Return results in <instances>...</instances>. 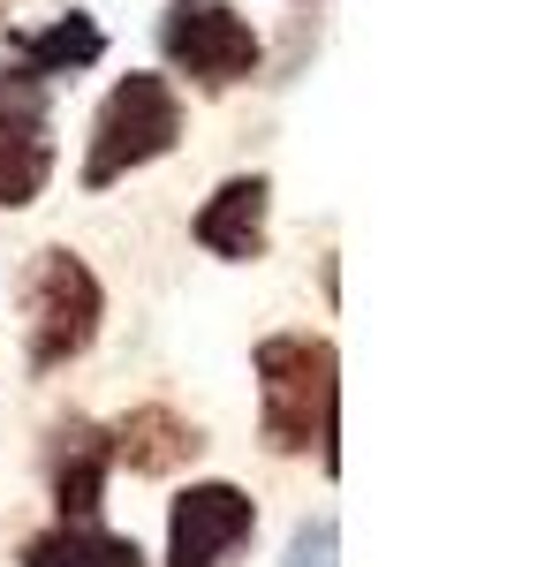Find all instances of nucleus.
<instances>
[{
	"mask_svg": "<svg viewBox=\"0 0 545 567\" xmlns=\"http://www.w3.org/2000/svg\"><path fill=\"white\" fill-rule=\"evenodd\" d=\"M266 213H272L266 175H227L220 189L197 205V243L227 265H258L266 258Z\"/></svg>",
	"mask_w": 545,
	"mask_h": 567,
	"instance_id": "8",
	"label": "nucleus"
},
{
	"mask_svg": "<svg viewBox=\"0 0 545 567\" xmlns=\"http://www.w3.org/2000/svg\"><path fill=\"white\" fill-rule=\"evenodd\" d=\"M333 545H341V529H333V515H318V523L296 529V545H288V567H333Z\"/></svg>",
	"mask_w": 545,
	"mask_h": 567,
	"instance_id": "12",
	"label": "nucleus"
},
{
	"mask_svg": "<svg viewBox=\"0 0 545 567\" xmlns=\"http://www.w3.org/2000/svg\"><path fill=\"white\" fill-rule=\"evenodd\" d=\"M258 371V439L272 454H318V470H341L333 446V401H341V355L318 333H266L250 349Z\"/></svg>",
	"mask_w": 545,
	"mask_h": 567,
	"instance_id": "1",
	"label": "nucleus"
},
{
	"mask_svg": "<svg viewBox=\"0 0 545 567\" xmlns=\"http://www.w3.org/2000/svg\"><path fill=\"white\" fill-rule=\"evenodd\" d=\"M8 8H16V0H0V16H8Z\"/></svg>",
	"mask_w": 545,
	"mask_h": 567,
	"instance_id": "13",
	"label": "nucleus"
},
{
	"mask_svg": "<svg viewBox=\"0 0 545 567\" xmlns=\"http://www.w3.org/2000/svg\"><path fill=\"white\" fill-rule=\"evenodd\" d=\"M45 91L53 84L0 61V213L39 205L45 182H53V106H45Z\"/></svg>",
	"mask_w": 545,
	"mask_h": 567,
	"instance_id": "5",
	"label": "nucleus"
},
{
	"mask_svg": "<svg viewBox=\"0 0 545 567\" xmlns=\"http://www.w3.org/2000/svg\"><path fill=\"white\" fill-rule=\"evenodd\" d=\"M160 53L175 61L197 91H235L258 76V31L227 0H175L160 16Z\"/></svg>",
	"mask_w": 545,
	"mask_h": 567,
	"instance_id": "4",
	"label": "nucleus"
},
{
	"mask_svg": "<svg viewBox=\"0 0 545 567\" xmlns=\"http://www.w3.org/2000/svg\"><path fill=\"white\" fill-rule=\"evenodd\" d=\"M8 69H23V76H76V69H99L106 61V31L91 23L84 8H69V16H53L45 31H8V53H0Z\"/></svg>",
	"mask_w": 545,
	"mask_h": 567,
	"instance_id": "10",
	"label": "nucleus"
},
{
	"mask_svg": "<svg viewBox=\"0 0 545 567\" xmlns=\"http://www.w3.org/2000/svg\"><path fill=\"white\" fill-rule=\"evenodd\" d=\"M106 439H114V470H130V477H175L182 462L205 446V432H197L189 416H175L167 401L130 409V416H122Z\"/></svg>",
	"mask_w": 545,
	"mask_h": 567,
	"instance_id": "9",
	"label": "nucleus"
},
{
	"mask_svg": "<svg viewBox=\"0 0 545 567\" xmlns=\"http://www.w3.org/2000/svg\"><path fill=\"white\" fill-rule=\"evenodd\" d=\"M45 470H53V507H61V523H91V515H106L114 439L99 432V424L69 416V424L53 432V454H45Z\"/></svg>",
	"mask_w": 545,
	"mask_h": 567,
	"instance_id": "7",
	"label": "nucleus"
},
{
	"mask_svg": "<svg viewBox=\"0 0 545 567\" xmlns=\"http://www.w3.org/2000/svg\"><path fill=\"white\" fill-rule=\"evenodd\" d=\"M99 326H106V288L76 250L53 243V250H39L23 265V363L39 379L76 363L99 341Z\"/></svg>",
	"mask_w": 545,
	"mask_h": 567,
	"instance_id": "2",
	"label": "nucleus"
},
{
	"mask_svg": "<svg viewBox=\"0 0 545 567\" xmlns=\"http://www.w3.org/2000/svg\"><path fill=\"white\" fill-rule=\"evenodd\" d=\"M182 144V99L167 76L130 69L122 84L106 91V106L91 114V152H84V189H114L122 175L167 159Z\"/></svg>",
	"mask_w": 545,
	"mask_h": 567,
	"instance_id": "3",
	"label": "nucleus"
},
{
	"mask_svg": "<svg viewBox=\"0 0 545 567\" xmlns=\"http://www.w3.org/2000/svg\"><path fill=\"white\" fill-rule=\"evenodd\" d=\"M23 567H144V553H136V537L106 529V515H91V523L39 529L23 545Z\"/></svg>",
	"mask_w": 545,
	"mask_h": 567,
	"instance_id": "11",
	"label": "nucleus"
},
{
	"mask_svg": "<svg viewBox=\"0 0 545 567\" xmlns=\"http://www.w3.org/2000/svg\"><path fill=\"white\" fill-rule=\"evenodd\" d=\"M258 537V499L227 477L189 484L167 507V567H227Z\"/></svg>",
	"mask_w": 545,
	"mask_h": 567,
	"instance_id": "6",
	"label": "nucleus"
}]
</instances>
